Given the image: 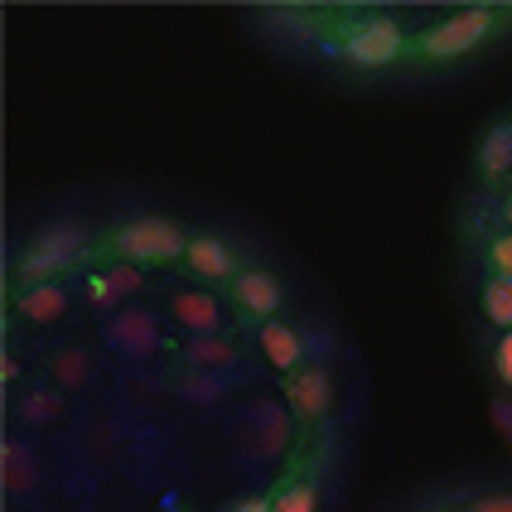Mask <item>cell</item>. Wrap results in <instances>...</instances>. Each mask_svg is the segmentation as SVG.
<instances>
[{
  "label": "cell",
  "instance_id": "cell-1",
  "mask_svg": "<svg viewBox=\"0 0 512 512\" xmlns=\"http://www.w3.org/2000/svg\"><path fill=\"white\" fill-rule=\"evenodd\" d=\"M493 25H498L493 10H459V15H450V20H440V25H430L421 34V54L435 58V63L469 54V49H479L493 34Z\"/></svg>",
  "mask_w": 512,
  "mask_h": 512
},
{
  "label": "cell",
  "instance_id": "cell-2",
  "mask_svg": "<svg viewBox=\"0 0 512 512\" xmlns=\"http://www.w3.org/2000/svg\"><path fill=\"white\" fill-rule=\"evenodd\" d=\"M78 252H83V228H73V223H49V228L25 247V256H20V276H25L29 285H44Z\"/></svg>",
  "mask_w": 512,
  "mask_h": 512
},
{
  "label": "cell",
  "instance_id": "cell-3",
  "mask_svg": "<svg viewBox=\"0 0 512 512\" xmlns=\"http://www.w3.org/2000/svg\"><path fill=\"white\" fill-rule=\"evenodd\" d=\"M116 252L131 261H179V256H189V242L165 218H136L116 232Z\"/></svg>",
  "mask_w": 512,
  "mask_h": 512
},
{
  "label": "cell",
  "instance_id": "cell-4",
  "mask_svg": "<svg viewBox=\"0 0 512 512\" xmlns=\"http://www.w3.org/2000/svg\"><path fill=\"white\" fill-rule=\"evenodd\" d=\"M401 49H406V34H401V25L387 20V15L363 20V25L343 39V58H348L353 68H387V63L401 58Z\"/></svg>",
  "mask_w": 512,
  "mask_h": 512
},
{
  "label": "cell",
  "instance_id": "cell-5",
  "mask_svg": "<svg viewBox=\"0 0 512 512\" xmlns=\"http://www.w3.org/2000/svg\"><path fill=\"white\" fill-rule=\"evenodd\" d=\"M107 339L121 353H150V348H160V324L145 310H121L112 319V329H107Z\"/></svg>",
  "mask_w": 512,
  "mask_h": 512
},
{
  "label": "cell",
  "instance_id": "cell-6",
  "mask_svg": "<svg viewBox=\"0 0 512 512\" xmlns=\"http://www.w3.org/2000/svg\"><path fill=\"white\" fill-rule=\"evenodd\" d=\"M174 319L203 339V334H218V324H223V310H218V300L213 295H203V290H174Z\"/></svg>",
  "mask_w": 512,
  "mask_h": 512
},
{
  "label": "cell",
  "instance_id": "cell-7",
  "mask_svg": "<svg viewBox=\"0 0 512 512\" xmlns=\"http://www.w3.org/2000/svg\"><path fill=\"white\" fill-rule=\"evenodd\" d=\"M15 310L25 314L29 324H49L58 314L68 310V295H63V285L44 281V285H25L20 295H15Z\"/></svg>",
  "mask_w": 512,
  "mask_h": 512
},
{
  "label": "cell",
  "instance_id": "cell-8",
  "mask_svg": "<svg viewBox=\"0 0 512 512\" xmlns=\"http://www.w3.org/2000/svg\"><path fill=\"white\" fill-rule=\"evenodd\" d=\"M232 295H237V305L242 310H252V314H276V305H281V285L271 281L266 271H247V276H237L232 281Z\"/></svg>",
  "mask_w": 512,
  "mask_h": 512
},
{
  "label": "cell",
  "instance_id": "cell-9",
  "mask_svg": "<svg viewBox=\"0 0 512 512\" xmlns=\"http://www.w3.org/2000/svg\"><path fill=\"white\" fill-rule=\"evenodd\" d=\"M329 397H334V392H329V377L319 368H305V372L290 377V401H295L300 416H310V421L324 416V411H329Z\"/></svg>",
  "mask_w": 512,
  "mask_h": 512
},
{
  "label": "cell",
  "instance_id": "cell-10",
  "mask_svg": "<svg viewBox=\"0 0 512 512\" xmlns=\"http://www.w3.org/2000/svg\"><path fill=\"white\" fill-rule=\"evenodd\" d=\"M261 348H266L271 368H281V372H295L300 358H305V339H300L290 324H266V329H261Z\"/></svg>",
  "mask_w": 512,
  "mask_h": 512
},
{
  "label": "cell",
  "instance_id": "cell-11",
  "mask_svg": "<svg viewBox=\"0 0 512 512\" xmlns=\"http://www.w3.org/2000/svg\"><path fill=\"white\" fill-rule=\"evenodd\" d=\"M184 261H189L199 276H208V281H228L232 276V252H228V242H218V237H194Z\"/></svg>",
  "mask_w": 512,
  "mask_h": 512
},
{
  "label": "cell",
  "instance_id": "cell-12",
  "mask_svg": "<svg viewBox=\"0 0 512 512\" xmlns=\"http://www.w3.org/2000/svg\"><path fill=\"white\" fill-rule=\"evenodd\" d=\"M0 479H5L10 493H29L34 488V455H29V445H20V440L0 445Z\"/></svg>",
  "mask_w": 512,
  "mask_h": 512
},
{
  "label": "cell",
  "instance_id": "cell-13",
  "mask_svg": "<svg viewBox=\"0 0 512 512\" xmlns=\"http://www.w3.org/2000/svg\"><path fill=\"white\" fill-rule=\"evenodd\" d=\"M285 440H290V416H285V411H276V406L256 411V426H252L256 455H281Z\"/></svg>",
  "mask_w": 512,
  "mask_h": 512
},
{
  "label": "cell",
  "instance_id": "cell-14",
  "mask_svg": "<svg viewBox=\"0 0 512 512\" xmlns=\"http://www.w3.org/2000/svg\"><path fill=\"white\" fill-rule=\"evenodd\" d=\"M479 170L484 174H508L512 170V126L508 121L493 126L484 136V145H479Z\"/></svg>",
  "mask_w": 512,
  "mask_h": 512
},
{
  "label": "cell",
  "instance_id": "cell-15",
  "mask_svg": "<svg viewBox=\"0 0 512 512\" xmlns=\"http://www.w3.org/2000/svg\"><path fill=\"white\" fill-rule=\"evenodd\" d=\"M484 314L488 324L512 334V276H488L484 281Z\"/></svg>",
  "mask_w": 512,
  "mask_h": 512
},
{
  "label": "cell",
  "instance_id": "cell-16",
  "mask_svg": "<svg viewBox=\"0 0 512 512\" xmlns=\"http://www.w3.org/2000/svg\"><path fill=\"white\" fill-rule=\"evenodd\" d=\"M232 343L228 339H218V334H203V339H189V363L194 368H208V372H218V368H232Z\"/></svg>",
  "mask_w": 512,
  "mask_h": 512
},
{
  "label": "cell",
  "instance_id": "cell-17",
  "mask_svg": "<svg viewBox=\"0 0 512 512\" xmlns=\"http://www.w3.org/2000/svg\"><path fill=\"white\" fill-rule=\"evenodd\" d=\"M54 372L63 387H83L87 372H92V358H87V348H63L54 358Z\"/></svg>",
  "mask_w": 512,
  "mask_h": 512
},
{
  "label": "cell",
  "instance_id": "cell-18",
  "mask_svg": "<svg viewBox=\"0 0 512 512\" xmlns=\"http://www.w3.org/2000/svg\"><path fill=\"white\" fill-rule=\"evenodd\" d=\"M58 411H63L58 392H44V387H39V392H25V401H20V416L34 421V426H39V421H54Z\"/></svg>",
  "mask_w": 512,
  "mask_h": 512
},
{
  "label": "cell",
  "instance_id": "cell-19",
  "mask_svg": "<svg viewBox=\"0 0 512 512\" xmlns=\"http://www.w3.org/2000/svg\"><path fill=\"white\" fill-rule=\"evenodd\" d=\"M107 281H112L116 300H126V295H136V290H141V266L121 261V266H112V271H107Z\"/></svg>",
  "mask_w": 512,
  "mask_h": 512
},
{
  "label": "cell",
  "instance_id": "cell-20",
  "mask_svg": "<svg viewBox=\"0 0 512 512\" xmlns=\"http://www.w3.org/2000/svg\"><path fill=\"white\" fill-rule=\"evenodd\" d=\"M276 512H314V484H295L281 493Z\"/></svg>",
  "mask_w": 512,
  "mask_h": 512
},
{
  "label": "cell",
  "instance_id": "cell-21",
  "mask_svg": "<svg viewBox=\"0 0 512 512\" xmlns=\"http://www.w3.org/2000/svg\"><path fill=\"white\" fill-rule=\"evenodd\" d=\"M488 261H493L498 276H512V232H503V237L488 242Z\"/></svg>",
  "mask_w": 512,
  "mask_h": 512
},
{
  "label": "cell",
  "instance_id": "cell-22",
  "mask_svg": "<svg viewBox=\"0 0 512 512\" xmlns=\"http://www.w3.org/2000/svg\"><path fill=\"white\" fill-rule=\"evenodd\" d=\"M189 397H199V401H208V397H218V372H194L189 377V387H184Z\"/></svg>",
  "mask_w": 512,
  "mask_h": 512
},
{
  "label": "cell",
  "instance_id": "cell-23",
  "mask_svg": "<svg viewBox=\"0 0 512 512\" xmlns=\"http://www.w3.org/2000/svg\"><path fill=\"white\" fill-rule=\"evenodd\" d=\"M87 295H92V305H97V310H112L116 305V290H112L107 276H92V281H87Z\"/></svg>",
  "mask_w": 512,
  "mask_h": 512
},
{
  "label": "cell",
  "instance_id": "cell-24",
  "mask_svg": "<svg viewBox=\"0 0 512 512\" xmlns=\"http://www.w3.org/2000/svg\"><path fill=\"white\" fill-rule=\"evenodd\" d=\"M498 372H503V382L512 387V334H503V343H498Z\"/></svg>",
  "mask_w": 512,
  "mask_h": 512
},
{
  "label": "cell",
  "instance_id": "cell-25",
  "mask_svg": "<svg viewBox=\"0 0 512 512\" xmlns=\"http://www.w3.org/2000/svg\"><path fill=\"white\" fill-rule=\"evenodd\" d=\"M474 512H512V493H498V498H484V503H474Z\"/></svg>",
  "mask_w": 512,
  "mask_h": 512
},
{
  "label": "cell",
  "instance_id": "cell-26",
  "mask_svg": "<svg viewBox=\"0 0 512 512\" xmlns=\"http://www.w3.org/2000/svg\"><path fill=\"white\" fill-rule=\"evenodd\" d=\"M493 421H498V430L512 435V401H498V406H493Z\"/></svg>",
  "mask_w": 512,
  "mask_h": 512
},
{
  "label": "cell",
  "instance_id": "cell-27",
  "mask_svg": "<svg viewBox=\"0 0 512 512\" xmlns=\"http://www.w3.org/2000/svg\"><path fill=\"white\" fill-rule=\"evenodd\" d=\"M15 377H20V363L5 353V358H0V382H15Z\"/></svg>",
  "mask_w": 512,
  "mask_h": 512
},
{
  "label": "cell",
  "instance_id": "cell-28",
  "mask_svg": "<svg viewBox=\"0 0 512 512\" xmlns=\"http://www.w3.org/2000/svg\"><path fill=\"white\" fill-rule=\"evenodd\" d=\"M237 512H276V503H266V498H247Z\"/></svg>",
  "mask_w": 512,
  "mask_h": 512
},
{
  "label": "cell",
  "instance_id": "cell-29",
  "mask_svg": "<svg viewBox=\"0 0 512 512\" xmlns=\"http://www.w3.org/2000/svg\"><path fill=\"white\" fill-rule=\"evenodd\" d=\"M503 218H508V228H512V199H508V208H503Z\"/></svg>",
  "mask_w": 512,
  "mask_h": 512
}]
</instances>
